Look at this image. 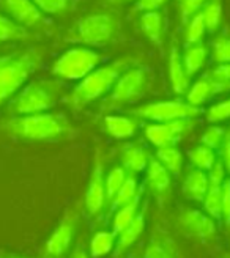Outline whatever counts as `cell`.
<instances>
[{"mask_svg": "<svg viewBox=\"0 0 230 258\" xmlns=\"http://www.w3.org/2000/svg\"><path fill=\"white\" fill-rule=\"evenodd\" d=\"M225 92H228V88L222 87L218 82H214L208 74H205L199 77L194 84L189 85L186 92V102L193 107L202 109V106L207 104L210 99Z\"/></svg>", "mask_w": 230, "mask_h": 258, "instance_id": "15", "label": "cell"}, {"mask_svg": "<svg viewBox=\"0 0 230 258\" xmlns=\"http://www.w3.org/2000/svg\"><path fill=\"white\" fill-rule=\"evenodd\" d=\"M104 131L115 140H125L136 136L139 129V118L133 115H106L103 118Z\"/></svg>", "mask_w": 230, "mask_h": 258, "instance_id": "16", "label": "cell"}, {"mask_svg": "<svg viewBox=\"0 0 230 258\" xmlns=\"http://www.w3.org/2000/svg\"><path fill=\"white\" fill-rule=\"evenodd\" d=\"M119 19L107 13H96L82 18L74 30V40L88 46L101 47L109 44L119 30Z\"/></svg>", "mask_w": 230, "mask_h": 258, "instance_id": "7", "label": "cell"}, {"mask_svg": "<svg viewBox=\"0 0 230 258\" xmlns=\"http://www.w3.org/2000/svg\"><path fill=\"white\" fill-rule=\"evenodd\" d=\"M148 87V73L142 67H133L122 73L103 102V110L110 112L136 104L142 99Z\"/></svg>", "mask_w": 230, "mask_h": 258, "instance_id": "5", "label": "cell"}, {"mask_svg": "<svg viewBox=\"0 0 230 258\" xmlns=\"http://www.w3.org/2000/svg\"><path fill=\"white\" fill-rule=\"evenodd\" d=\"M211 58L216 64L230 63V38L218 36L211 44Z\"/></svg>", "mask_w": 230, "mask_h": 258, "instance_id": "35", "label": "cell"}, {"mask_svg": "<svg viewBox=\"0 0 230 258\" xmlns=\"http://www.w3.org/2000/svg\"><path fill=\"white\" fill-rule=\"evenodd\" d=\"M178 228L183 235L189 238H196L199 241H210L216 236L218 225L213 217H210L205 211L196 208H183L177 216Z\"/></svg>", "mask_w": 230, "mask_h": 258, "instance_id": "10", "label": "cell"}, {"mask_svg": "<svg viewBox=\"0 0 230 258\" xmlns=\"http://www.w3.org/2000/svg\"><path fill=\"white\" fill-rule=\"evenodd\" d=\"M219 150H221V156H222L221 161L225 167V172L230 175V129L225 131V137Z\"/></svg>", "mask_w": 230, "mask_h": 258, "instance_id": "43", "label": "cell"}, {"mask_svg": "<svg viewBox=\"0 0 230 258\" xmlns=\"http://www.w3.org/2000/svg\"><path fill=\"white\" fill-rule=\"evenodd\" d=\"M103 57L96 50L84 46H76L65 50L52 64L50 73L62 81H81L87 74H90Z\"/></svg>", "mask_w": 230, "mask_h": 258, "instance_id": "6", "label": "cell"}, {"mask_svg": "<svg viewBox=\"0 0 230 258\" xmlns=\"http://www.w3.org/2000/svg\"><path fill=\"white\" fill-rule=\"evenodd\" d=\"M207 0H180V13H182V19L186 24L191 18L197 13L202 11V8L205 7Z\"/></svg>", "mask_w": 230, "mask_h": 258, "instance_id": "38", "label": "cell"}, {"mask_svg": "<svg viewBox=\"0 0 230 258\" xmlns=\"http://www.w3.org/2000/svg\"><path fill=\"white\" fill-rule=\"evenodd\" d=\"M221 214L225 227L230 228V179L227 178L222 183V194H221Z\"/></svg>", "mask_w": 230, "mask_h": 258, "instance_id": "41", "label": "cell"}, {"mask_svg": "<svg viewBox=\"0 0 230 258\" xmlns=\"http://www.w3.org/2000/svg\"><path fill=\"white\" fill-rule=\"evenodd\" d=\"M140 30L147 40L156 47L162 46V33H164V21L162 15L156 11H147L140 18Z\"/></svg>", "mask_w": 230, "mask_h": 258, "instance_id": "22", "label": "cell"}, {"mask_svg": "<svg viewBox=\"0 0 230 258\" xmlns=\"http://www.w3.org/2000/svg\"><path fill=\"white\" fill-rule=\"evenodd\" d=\"M205 33H207V27H205V22H203L202 13H197V15H194L186 22V30H185L186 46L202 43Z\"/></svg>", "mask_w": 230, "mask_h": 258, "instance_id": "32", "label": "cell"}, {"mask_svg": "<svg viewBox=\"0 0 230 258\" xmlns=\"http://www.w3.org/2000/svg\"><path fill=\"white\" fill-rule=\"evenodd\" d=\"M144 258H178V247L167 233L158 231L151 236Z\"/></svg>", "mask_w": 230, "mask_h": 258, "instance_id": "21", "label": "cell"}, {"mask_svg": "<svg viewBox=\"0 0 230 258\" xmlns=\"http://www.w3.org/2000/svg\"><path fill=\"white\" fill-rule=\"evenodd\" d=\"M130 57H122L104 67L95 68L71 90L67 96V104L73 110H84L95 101L107 96L122 73L130 68Z\"/></svg>", "mask_w": 230, "mask_h": 258, "instance_id": "2", "label": "cell"}, {"mask_svg": "<svg viewBox=\"0 0 230 258\" xmlns=\"http://www.w3.org/2000/svg\"><path fill=\"white\" fill-rule=\"evenodd\" d=\"M5 15L25 29H36L46 24V18L32 0H0Z\"/></svg>", "mask_w": 230, "mask_h": 258, "instance_id": "13", "label": "cell"}, {"mask_svg": "<svg viewBox=\"0 0 230 258\" xmlns=\"http://www.w3.org/2000/svg\"><path fill=\"white\" fill-rule=\"evenodd\" d=\"M227 129L222 126H210L205 129V133L200 136V145H205L214 151H218L224 142Z\"/></svg>", "mask_w": 230, "mask_h": 258, "instance_id": "34", "label": "cell"}, {"mask_svg": "<svg viewBox=\"0 0 230 258\" xmlns=\"http://www.w3.org/2000/svg\"><path fill=\"white\" fill-rule=\"evenodd\" d=\"M43 15H62L70 7V0H32Z\"/></svg>", "mask_w": 230, "mask_h": 258, "instance_id": "37", "label": "cell"}, {"mask_svg": "<svg viewBox=\"0 0 230 258\" xmlns=\"http://www.w3.org/2000/svg\"><path fill=\"white\" fill-rule=\"evenodd\" d=\"M106 176H104V161H103V151L98 147L93 156V167L88 186L85 190V210L88 214L96 216L106 205Z\"/></svg>", "mask_w": 230, "mask_h": 258, "instance_id": "11", "label": "cell"}, {"mask_svg": "<svg viewBox=\"0 0 230 258\" xmlns=\"http://www.w3.org/2000/svg\"><path fill=\"white\" fill-rule=\"evenodd\" d=\"M126 176H128V172L122 165L113 167V169L106 175V200L107 202H110L115 194L119 192V189L125 183Z\"/></svg>", "mask_w": 230, "mask_h": 258, "instance_id": "33", "label": "cell"}, {"mask_svg": "<svg viewBox=\"0 0 230 258\" xmlns=\"http://www.w3.org/2000/svg\"><path fill=\"white\" fill-rule=\"evenodd\" d=\"M155 158L169 170L172 176H178L183 170V154L177 148V145L172 147H162L156 148Z\"/></svg>", "mask_w": 230, "mask_h": 258, "instance_id": "27", "label": "cell"}, {"mask_svg": "<svg viewBox=\"0 0 230 258\" xmlns=\"http://www.w3.org/2000/svg\"><path fill=\"white\" fill-rule=\"evenodd\" d=\"M71 258H90V255H88V250L82 246V244H79V246L74 249V252L71 253Z\"/></svg>", "mask_w": 230, "mask_h": 258, "instance_id": "44", "label": "cell"}, {"mask_svg": "<svg viewBox=\"0 0 230 258\" xmlns=\"http://www.w3.org/2000/svg\"><path fill=\"white\" fill-rule=\"evenodd\" d=\"M145 214H147V208L142 210L140 213H137V216L133 219V221L117 235V242H115V249H113V253H112L115 258L120 256L131 246H134V244L137 242V239L142 236L144 230H145V224H147Z\"/></svg>", "mask_w": 230, "mask_h": 258, "instance_id": "17", "label": "cell"}, {"mask_svg": "<svg viewBox=\"0 0 230 258\" xmlns=\"http://www.w3.org/2000/svg\"><path fill=\"white\" fill-rule=\"evenodd\" d=\"M0 129L10 137L25 142H55L73 134V126L65 115L52 112L16 115L2 121Z\"/></svg>", "mask_w": 230, "mask_h": 258, "instance_id": "1", "label": "cell"}, {"mask_svg": "<svg viewBox=\"0 0 230 258\" xmlns=\"http://www.w3.org/2000/svg\"><path fill=\"white\" fill-rule=\"evenodd\" d=\"M224 258H230V253H227V255H225Z\"/></svg>", "mask_w": 230, "mask_h": 258, "instance_id": "47", "label": "cell"}, {"mask_svg": "<svg viewBox=\"0 0 230 258\" xmlns=\"http://www.w3.org/2000/svg\"><path fill=\"white\" fill-rule=\"evenodd\" d=\"M120 2H136V0H120Z\"/></svg>", "mask_w": 230, "mask_h": 258, "instance_id": "46", "label": "cell"}, {"mask_svg": "<svg viewBox=\"0 0 230 258\" xmlns=\"http://www.w3.org/2000/svg\"><path fill=\"white\" fill-rule=\"evenodd\" d=\"M202 18L208 33H214L222 22V0H210L202 8Z\"/></svg>", "mask_w": 230, "mask_h": 258, "instance_id": "30", "label": "cell"}, {"mask_svg": "<svg viewBox=\"0 0 230 258\" xmlns=\"http://www.w3.org/2000/svg\"><path fill=\"white\" fill-rule=\"evenodd\" d=\"M167 0H136L134 11L147 13V11H156L159 10Z\"/></svg>", "mask_w": 230, "mask_h": 258, "instance_id": "42", "label": "cell"}, {"mask_svg": "<svg viewBox=\"0 0 230 258\" xmlns=\"http://www.w3.org/2000/svg\"><path fill=\"white\" fill-rule=\"evenodd\" d=\"M150 156L151 154L148 153V150L140 144H126L120 150L122 167L130 175H137V173L145 172Z\"/></svg>", "mask_w": 230, "mask_h": 258, "instance_id": "18", "label": "cell"}, {"mask_svg": "<svg viewBox=\"0 0 230 258\" xmlns=\"http://www.w3.org/2000/svg\"><path fill=\"white\" fill-rule=\"evenodd\" d=\"M32 35L30 32L22 27V25L11 21L7 15L0 13V43H16V41H25Z\"/></svg>", "mask_w": 230, "mask_h": 258, "instance_id": "26", "label": "cell"}, {"mask_svg": "<svg viewBox=\"0 0 230 258\" xmlns=\"http://www.w3.org/2000/svg\"><path fill=\"white\" fill-rule=\"evenodd\" d=\"M62 88V84L57 81H33L8 101V112L13 117L49 112L59 102Z\"/></svg>", "mask_w": 230, "mask_h": 258, "instance_id": "3", "label": "cell"}, {"mask_svg": "<svg viewBox=\"0 0 230 258\" xmlns=\"http://www.w3.org/2000/svg\"><path fill=\"white\" fill-rule=\"evenodd\" d=\"M208 52H210L208 47L203 43L186 46L185 52L182 55V61H183V67L186 70V74L189 77L196 76L203 67H205L207 58H208Z\"/></svg>", "mask_w": 230, "mask_h": 258, "instance_id": "23", "label": "cell"}, {"mask_svg": "<svg viewBox=\"0 0 230 258\" xmlns=\"http://www.w3.org/2000/svg\"><path fill=\"white\" fill-rule=\"evenodd\" d=\"M78 228V214L76 213H67L65 217L59 222L55 230L50 233L44 244V256L46 258H62L65 255L76 235Z\"/></svg>", "mask_w": 230, "mask_h": 258, "instance_id": "12", "label": "cell"}, {"mask_svg": "<svg viewBox=\"0 0 230 258\" xmlns=\"http://www.w3.org/2000/svg\"><path fill=\"white\" fill-rule=\"evenodd\" d=\"M145 186L161 202L170 194L172 175L155 156H150L148 165L145 169Z\"/></svg>", "mask_w": 230, "mask_h": 258, "instance_id": "14", "label": "cell"}, {"mask_svg": "<svg viewBox=\"0 0 230 258\" xmlns=\"http://www.w3.org/2000/svg\"><path fill=\"white\" fill-rule=\"evenodd\" d=\"M41 54L35 49L8 55L0 64V106L15 96L30 74L40 67Z\"/></svg>", "mask_w": 230, "mask_h": 258, "instance_id": "4", "label": "cell"}, {"mask_svg": "<svg viewBox=\"0 0 230 258\" xmlns=\"http://www.w3.org/2000/svg\"><path fill=\"white\" fill-rule=\"evenodd\" d=\"M196 126L194 120H174L162 123H150L145 126V139L153 147H172L188 137Z\"/></svg>", "mask_w": 230, "mask_h": 258, "instance_id": "9", "label": "cell"}, {"mask_svg": "<svg viewBox=\"0 0 230 258\" xmlns=\"http://www.w3.org/2000/svg\"><path fill=\"white\" fill-rule=\"evenodd\" d=\"M140 189H142V186H139L136 175H130V173H128L125 183L122 184V187L119 189V192L115 194L113 199L110 200V208L112 210H117V208H120V206L130 203L131 200H134V197L140 192Z\"/></svg>", "mask_w": 230, "mask_h": 258, "instance_id": "28", "label": "cell"}, {"mask_svg": "<svg viewBox=\"0 0 230 258\" xmlns=\"http://www.w3.org/2000/svg\"><path fill=\"white\" fill-rule=\"evenodd\" d=\"M167 73H169V81H170V87L174 90V93L186 95L188 88L191 85V77L186 74V70L182 61V54L175 44L170 47V52H169Z\"/></svg>", "mask_w": 230, "mask_h": 258, "instance_id": "19", "label": "cell"}, {"mask_svg": "<svg viewBox=\"0 0 230 258\" xmlns=\"http://www.w3.org/2000/svg\"><path fill=\"white\" fill-rule=\"evenodd\" d=\"M208 76L214 82H218L222 87L230 90V63H222V64H218V67H214L208 73Z\"/></svg>", "mask_w": 230, "mask_h": 258, "instance_id": "40", "label": "cell"}, {"mask_svg": "<svg viewBox=\"0 0 230 258\" xmlns=\"http://www.w3.org/2000/svg\"><path fill=\"white\" fill-rule=\"evenodd\" d=\"M8 258H21V256H8Z\"/></svg>", "mask_w": 230, "mask_h": 258, "instance_id": "48", "label": "cell"}, {"mask_svg": "<svg viewBox=\"0 0 230 258\" xmlns=\"http://www.w3.org/2000/svg\"><path fill=\"white\" fill-rule=\"evenodd\" d=\"M7 57H8V55H2V57H0V64H2V63L7 60Z\"/></svg>", "mask_w": 230, "mask_h": 258, "instance_id": "45", "label": "cell"}, {"mask_svg": "<svg viewBox=\"0 0 230 258\" xmlns=\"http://www.w3.org/2000/svg\"><path fill=\"white\" fill-rule=\"evenodd\" d=\"M207 120L210 123H222L225 120H230V98L213 104L207 110Z\"/></svg>", "mask_w": 230, "mask_h": 258, "instance_id": "36", "label": "cell"}, {"mask_svg": "<svg viewBox=\"0 0 230 258\" xmlns=\"http://www.w3.org/2000/svg\"><path fill=\"white\" fill-rule=\"evenodd\" d=\"M227 172H225V167L222 164L221 159H216V162L213 164L211 169L207 172L208 176V184L211 186H222V183L227 179Z\"/></svg>", "mask_w": 230, "mask_h": 258, "instance_id": "39", "label": "cell"}, {"mask_svg": "<svg viewBox=\"0 0 230 258\" xmlns=\"http://www.w3.org/2000/svg\"><path fill=\"white\" fill-rule=\"evenodd\" d=\"M221 194H222V186H211L208 184V190L205 197L202 200L203 211H205L210 217H213L216 222L221 221Z\"/></svg>", "mask_w": 230, "mask_h": 258, "instance_id": "31", "label": "cell"}, {"mask_svg": "<svg viewBox=\"0 0 230 258\" xmlns=\"http://www.w3.org/2000/svg\"><path fill=\"white\" fill-rule=\"evenodd\" d=\"M115 242H117V235L112 230H101L92 236L88 255L90 258H106L107 255L113 253Z\"/></svg>", "mask_w": 230, "mask_h": 258, "instance_id": "25", "label": "cell"}, {"mask_svg": "<svg viewBox=\"0 0 230 258\" xmlns=\"http://www.w3.org/2000/svg\"><path fill=\"white\" fill-rule=\"evenodd\" d=\"M139 120H147L151 123L174 121V120H194L202 113V109L189 106L186 101H155L147 102L130 112Z\"/></svg>", "mask_w": 230, "mask_h": 258, "instance_id": "8", "label": "cell"}, {"mask_svg": "<svg viewBox=\"0 0 230 258\" xmlns=\"http://www.w3.org/2000/svg\"><path fill=\"white\" fill-rule=\"evenodd\" d=\"M142 194H144V186L137 196L134 197V200H131L130 203H126V205L115 210L113 217H112V231L115 235H119L120 231L137 216L139 208H140V200H142Z\"/></svg>", "mask_w": 230, "mask_h": 258, "instance_id": "24", "label": "cell"}, {"mask_svg": "<svg viewBox=\"0 0 230 258\" xmlns=\"http://www.w3.org/2000/svg\"><path fill=\"white\" fill-rule=\"evenodd\" d=\"M207 190H208V176H207V172L199 170V169L189 170L188 175L183 179V186H182L183 196L188 200H191V202L202 203Z\"/></svg>", "mask_w": 230, "mask_h": 258, "instance_id": "20", "label": "cell"}, {"mask_svg": "<svg viewBox=\"0 0 230 258\" xmlns=\"http://www.w3.org/2000/svg\"><path fill=\"white\" fill-rule=\"evenodd\" d=\"M188 159L189 162L193 164L194 169L203 170V172H208L213 164L216 162V151L205 147V145H197L194 148H191L188 151Z\"/></svg>", "mask_w": 230, "mask_h": 258, "instance_id": "29", "label": "cell"}]
</instances>
